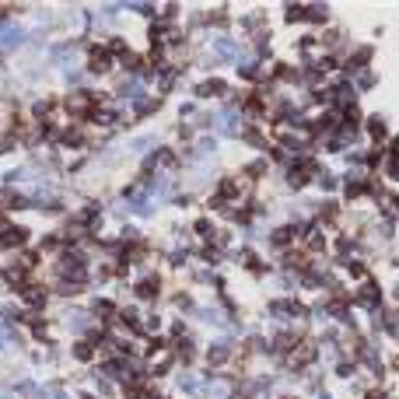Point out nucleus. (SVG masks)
Listing matches in <instances>:
<instances>
[{
    "label": "nucleus",
    "instance_id": "nucleus-1",
    "mask_svg": "<svg viewBox=\"0 0 399 399\" xmlns=\"http://www.w3.org/2000/svg\"><path fill=\"white\" fill-rule=\"evenodd\" d=\"M133 291H137V298L151 301V298H158V295H161V280H158V277H144Z\"/></svg>",
    "mask_w": 399,
    "mask_h": 399
}]
</instances>
